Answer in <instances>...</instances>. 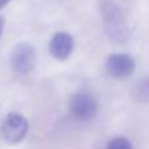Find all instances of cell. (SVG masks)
<instances>
[{
	"label": "cell",
	"instance_id": "9c48e42d",
	"mask_svg": "<svg viewBox=\"0 0 149 149\" xmlns=\"http://www.w3.org/2000/svg\"><path fill=\"white\" fill-rule=\"evenodd\" d=\"M4 26H6V17L3 15H0V40H1V36H3Z\"/></svg>",
	"mask_w": 149,
	"mask_h": 149
},
{
	"label": "cell",
	"instance_id": "3957f363",
	"mask_svg": "<svg viewBox=\"0 0 149 149\" xmlns=\"http://www.w3.org/2000/svg\"><path fill=\"white\" fill-rule=\"evenodd\" d=\"M12 70L19 75H28L37 65V54L34 48L28 42H20L11 52Z\"/></svg>",
	"mask_w": 149,
	"mask_h": 149
},
{
	"label": "cell",
	"instance_id": "5b68a950",
	"mask_svg": "<svg viewBox=\"0 0 149 149\" xmlns=\"http://www.w3.org/2000/svg\"><path fill=\"white\" fill-rule=\"evenodd\" d=\"M135 59L125 53L111 54L106 61V71L113 79H127L135 73Z\"/></svg>",
	"mask_w": 149,
	"mask_h": 149
},
{
	"label": "cell",
	"instance_id": "ba28073f",
	"mask_svg": "<svg viewBox=\"0 0 149 149\" xmlns=\"http://www.w3.org/2000/svg\"><path fill=\"white\" fill-rule=\"evenodd\" d=\"M106 149H133V145L130 140L124 136H116L111 139L106 145Z\"/></svg>",
	"mask_w": 149,
	"mask_h": 149
},
{
	"label": "cell",
	"instance_id": "277c9868",
	"mask_svg": "<svg viewBox=\"0 0 149 149\" xmlns=\"http://www.w3.org/2000/svg\"><path fill=\"white\" fill-rule=\"evenodd\" d=\"M29 130V123L21 113L9 112L4 118L0 128V133L4 141L8 144L16 145L25 139Z\"/></svg>",
	"mask_w": 149,
	"mask_h": 149
},
{
	"label": "cell",
	"instance_id": "6da1fadb",
	"mask_svg": "<svg viewBox=\"0 0 149 149\" xmlns=\"http://www.w3.org/2000/svg\"><path fill=\"white\" fill-rule=\"evenodd\" d=\"M104 33L115 44L123 45L130 38V29L120 7L115 0H98Z\"/></svg>",
	"mask_w": 149,
	"mask_h": 149
},
{
	"label": "cell",
	"instance_id": "8992f818",
	"mask_svg": "<svg viewBox=\"0 0 149 149\" xmlns=\"http://www.w3.org/2000/svg\"><path fill=\"white\" fill-rule=\"evenodd\" d=\"M74 49V40L68 32H57L49 42V53L58 61H65L71 56Z\"/></svg>",
	"mask_w": 149,
	"mask_h": 149
},
{
	"label": "cell",
	"instance_id": "30bf717a",
	"mask_svg": "<svg viewBox=\"0 0 149 149\" xmlns=\"http://www.w3.org/2000/svg\"><path fill=\"white\" fill-rule=\"evenodd\" d=\"M9 1H11V0H0V11H1V9H3L4 7L9 3Z\"/></svg>",
	"mask_w": 149,
	"mask_h": 149
},
{
	"label": "cell",
	"instance_id": "7a4b0ae2",
	"mask_svg": "<svg viewBox=\"0 0 149 149\" xmlns=\"http://www.w3.org/2000/svg\"><path fill=\"white\" fill-rule=\"evenodd\" d=\"M69 112L75 120H90L98 112V100L88 91H78L69 100Z\"/></svg>",
	"mask_w": 149,
	"mask_h": 149
},
{
	"label": "cell",
	"instance_id": "52a82bcc",
	"mask_svg": "<svg viewBox=\"0 0 149 149\" xmlns=\"http://www.w3.org/2000/svg\"><path fill=\"white\" fill-rule=\"evenodd\" d=\"M132 99L136 103H149V75L136 83L132 90Z\"/></svg>",
	"mask_w": 149,
	"mask_h": 149
}]
</instances>
